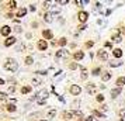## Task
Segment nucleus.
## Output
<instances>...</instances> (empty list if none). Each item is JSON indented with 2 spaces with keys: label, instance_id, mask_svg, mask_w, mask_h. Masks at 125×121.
Listing matches in <instances>:
<instances>
[{
  "label": "nucleus",
  "instance_id": "obj_1",
  "mask_svg": "<svg viewBox=\"0 0 125 121\" xmlns=\"http://www.w3.org/2000/svg\"><path fill=\"white\" fill-rule=\"evenodd\" d=\"M4 68H6L7 70H10V72H16V70L18 69V64L14 59H9L6 62V65H4Z\"/></svg>",
  "mask_w": 125,
  "mask_h": 121
},
{
  "label": "nucleus",
  "instance_id": "obj_2",
  "mask_svg": "<svg viewBox=\"0 0 125 121\" xmlns=\"http://www.w3.org/2000/svg\"><path fill=\"white\" fill-rule=\"evenodd\" d=\"M48 97V92L46 90H42V92L38 93V103L40 104H44V100Z\"/></svg>",
  "mask_w": 125,
  "mask_h": 121
},
{
  "label": "nucleus",
  "instance_id": "obj_3",
  "mask_svg": "<svg viewBox=\"0 0 125 121\" xmlns=\"http://www.w3.org/2000/svg\"><path fill=\"white\" fill-rule=\"evenodd\" d=\"M80 92H82L80 86H77V85H72V86H70V93H72L73 96H79Z\"/></svg>",
  "mask_w": 125,
  "mask_h": 121
},
{
  "label": "nucleus",
  "instance_id": "obj_4",
  "mask_svg": "<svg viewBox=\"0 0 125 121\" xmlns=\"http://www.w3.org/2000/svg\"><path fill=\"white\" fill-rule=\"evenodd\" d=\"M97 56H98V59H101V61H107L108 59V54H107V51L100 49V51L97 52Z\"/></svg>",
  "mask_w": 125,
  "mask_h": 121
},
{
  "label": "nucleus",
  "instance_id": "obj_5",
  "mask_svg": "<svg viewBox=\"0 0 125 121\" xmlns=\"http://www.w3.org/2000/svg\"><path fill=\"white\" fill-rule=\"evenodd\" d=\"M87 17H89V14L86 11H80L79 14H77V18H79L80 23H86V21H87Z\"/></svg>",
  "mask_w": 125,
  "mask_h": 121
},
{
  "label": "nucleus",
  "instance_id": "obj_6",
  "mask_svg": "<svg viewBox=\"0 0 125 121\" xmlns=\"http://www.w3.org/2000/svg\"><path fill=\"white\" fill-rule=\"evenodd\" d=\"M10 31H11V28H10L9 25H3V27H1V30H0L1 35H4V37H7V35L10 34Z\"/></svg>",
  "mask_w": 125,
  "mask_h": 121
},
{
  "label": "nucleus",
  "instance_id": "obj_7",
  "mask_svg": "<svg viewBox=\"0 0 125 121\" xmlns=\"http://www.w3.org/2000/svg\"><path fill=\"white\" fill-rule=\"evenodd\" d=\"M42 35H44V38L45 40H52V31L51 30H44V33H42Z\"/></svg>",
  "mask_w": 125,
  "mask_h": 121
},
{
  "label": "nucleus",
  "instance_id": "obj_8",
  "mask_svg": "<svg viewBox=\"0 0 125 121\" xmlns=\"http://www.w3.org/2000/svg\"><path fill=\"white\" fill-rule=\"evenodd\" d=\"M38 48H40L41 51H45L46 48H48V44H46L45 40H41L40 42H38Z\"/></svg>",
  "mask_w": 125,
  "mask_h": 121
},
{
  "label": "nucleus",
  "instance_id": "obj_9",
  "mask_svg": "<svg viewBox=\"0 0 125 121\" xmlns=\"http://www.w3.org/2000/svg\"><path fill=\"white\" fill-rule=\"evenodd\" d=\"M13 44H16V38H14V37H9V38L4 41V45L6 46H10V45H13Z\"/></svg>",
  "mask_w": 125,
  "mask_h": 121
},
{
  "label": "nucleus",
  "instance_id": "obj_10",
  "mask_svg": "<svg viewBox=\"0 0 125 121\" xmlns=\"http://www.w3.org/2000/svg\"><path fill=\"white\" fill-rule=\"evenodd\" d=\"M86 89H87V92H89V93L93 94V93L96 92V85H94V83H89V85L86 86Z\"/></svg>",
  "mask_w": 125,
  "mask_h": 121
},
{
  "label": "nucleus",
  "instance_id": "obj_11",
  "mask_svg": "<svg viewBox=\"0 0 125 121\" xmlns=\"http://www.w3.org/2000/svg\"><path fill=\"white\" fill-rule=\"evenodd\" d=\"M44 20H45L46 23H52V20H53L52 18V13H46L45 16H44Z\"/></svg>",
  "mask_w": 125,
  "mask_h": 121
},
{
  "label": "nucleus",
  "instance_id": "obj_12",
  "mask_svg": "<svg viewBox=\"0 0 125 121\" xmlns=\"http://www.w3.org/2000/svg\"><path fill=\"white\" fill-rule=\"evenodd\" d=\"M114 56L115 58H121L122 56V51H121V49H119V48H117V49H114Z\"/></svg>",
  "mask_w": 125,
  "mask_h": 121
},
{
  "label": "nucleus",
  "instance_id": "obj_13",
  "mask_svg": "<svg viewBox=\"0 0 125 121\" xmlns=\"http://www.w3.org/2000/svg\"><path fill=\"white\" fill-rule=\"evenodd\" d=\"M101 77H103V80H104V82H107V80H110V79H111V73H108V72H104Z\"/></svg>",
  "mask_w": 125,
  "mask_h": 121
},
{
  "label": "nucleus",
  "instance_id": "obj_14",
  "mask_svg": "<svg viewBox=\"0 0 125 121\" xmlns=\"http://www.w3.org/2000/svg\"><path fill=\"white\" fill-rule=\"evenodd\" d=\"M117 85H118V87H121V86H124V85H125V77H124V76H122V77H118Z\"/></svg>",
  "mask_w": 125,
  "mask_h": 121
},
{
  "label": "nucleus",
  "instance_id": "obj_15",
  "mask_svg": "<svg viewBox=\"0 0 125 121\" xmlns=\"http://www.w3.org/2000/svg\"><path fill=\"white\" fill-rule=\"evenodd\" d=\"M119 93H121V89H119V87H118V89H114L113 92H111V96L115 99V97H117V96L119 94Z\"/></svg>",
  "mask_w": 125,
  "mask_h": 121
},
{
  "label": "nucleus",
  "instance_id": "obj_16",
  "mask_svg": "<svg viewBox=\"0 0 125 121\" xmlns=\"http://www.w3.org/2000/svg\"><path fill=\"white\" fill-rule=\"evenodd\" d=\"M41 83H42V80H41L40 77H34V79H32V85H34V86H38Z\"/></svg>",
  "mask_w": 125,
  "mask_h": 121
},
{
  "label": "nucleus",
  "instance_id": "obj_17",
  "mask_svg": "<svg viewBox=\"0 0 125 121\" xmlns=\"http://www.w3.org/2000/svg\"><path fill=\"white\" fill-rule=\"evenodd\" d=\"M66 54H68L66 51H63V49H61V51H58V52H56V58H62V56H65Z\"/></svg>",
  "mask_w": 125,
  "mask_h": 121
},
{
  "label": "nucleus",
  "instance_id": "obj_18",
  "mask_svg": "<svg viewBox=\"0 0 125 121\" xmlns=\"http://www.w3.org/2000/svg\"><path fill=\"white\" fill-rule=\"evenodd\" d=\"M25 13H27V10H25V9H20V10H18V13H17V16H18V17H24V16H25Z\"/></svg>",
  "mask_w": 125,
  "mask_h": 121
},
{
  "label": "nucleus",
  "instance_id": "obj_19",
  "mask_svg": "<svg viewBox=\"0 0 125 121\" xmlns=\"http://www.w3.org/2000/svg\"><path fill=\"white\" fill-rule=\"evenodd\" d=\"M31 92V86H24L23 89H21V93L23 94H25V93H30Z\"/></svg>",
  "mask_w": 125,
  "mask_h": 121
},
{
  "label": "nucleus",
  "instance_id": "obj_20",
  "mask_svg": "<svg viewBox=\"0 0 125 121\" xmlns=\"http://www.w3.org/2000/svg\"><path fill=\"white\" fill-rule=\"evenodd\" d=\"M82 58H83V52L82 51H77L74 54V59H82Z\"/></svg>",
  "mask_w": 125,
  "mask_h": 121
},
{
  "label": "nucleus",
  "instance_id": "obj_21",
  "mask_svg": "<svg viewBox=\"0 0 125 121\" xmlns=\"http://www.w3.org/2000/svg\"><path fill=\"white\" fill-rule=\"evenodd\" d=\"M110 65H111L113 68H117V66H119V65H121V62H119V61H111V62H110Z\"/></svg>",
  "mask_w": 125,
  "mask_h": 121
},
{
  "label": "nucleus",
  "instance_id": "obj_22",
  "mask_svg": "<svg viewBox=\"0 0 125 121\" xmlns=\"http://www.w3.org/2000/svg\"><path fill=\"white\" fill-rule=\"evenodd\" d=\"M7 111H16V106H14V104H9V106H7Z\"/></svg>",
  "mask_w": 125,
  "mask_h": 121
},
{
  "label": "nucleus",
  "instance_id": "obj_23",
  "mask_svg": "<svg viewBox=\"0 0 125 121\" xmlns=\"http://www.w3.org/2000/svg\"><path fill=\"white\" fill-rule=\"evenodd\" d=\"M70 117H74L73 111L72 113H63V118H70Z\"/></svg>",
  "mask_w": 125,
  "mask_h": 121
},
{
  "label": "nucleus",
  "instance_id": "obj_24",
  "mask_svg": "<svg viewBox=\"0 0 125 121\" xmlns=\"http://www.w3.org/2000/svg\"><path fill=\"white\" fill-rule=\"evenodd\" d=\"M55 114H56V111H55V110H49V111H48V118H52Z\"/></svg>",
  "mask_w": 125,
  "mask_h": 121
},
{
  "label": "nucleus",
  "instance_id": "obj_25",
  "mask_svg": "<svg viewBox=\"0 0 125 121\" xmlns=\"http://www.w3.org/2000/svg\"><path fill=\"white\" fill-rule=\"evenodd\" d=\"M113 41H114V42H121V37H119V35H117V34H115V35H114V37H113Z\"/></svg>",
  "mask_w": 125,
  "mask_h": 121
},
{
  "label": "nucleus",
  "instance_id": "obj_26",
  "mask_svg": "<svg viewBox=\"0 0 125 121\" xmlns=\"http://www.w3.org/2000/svg\"><path fill=\"white\" fill-rule=\"evenodd\" d=\"M58 44H59V45H66V38H61V40L58 41Z\"/></svg>",
  "mask_w": 125,
  "mask_h": 121
},
{
  "label": "nucleus",
  "instance_id": "obj_27",
  "mask_svg": "<svg viewBox=\"0 0 125 121\" xmlns=\"http://www.w3.org/2000/svg\"><path fill=\"white\" fill-rule=\"evenodd\" d=\"M32 62H34V61H32V58H31V56H27V58H25V64H27V65H31Z\"/></svg>",
  "mask_w": 125,
  "mask_h": 121
},
{
  "label": "nucleus",
  "instance_id": "obj_28",
  "mask_svg": "<svg viewBox=\"0 0 125 121\" xmlns=\"http://www.w3.org/2000/svg\"><path fill=\"white\" fill-rule=\"evenodd\" d=\"M9 7H10V9H14V7H16V1H14V0L9 1Z\"/></svg>",
  "mask_w": 125,
  "mask_h": 121
},
{
  "label": "nucleus",
  "instance_id": "obj_29",
  "mask_svg": "<svg viewBox=\"0 0 125 121\" xmlns=\"http://www.w3.org/2000/svg\"><path fill=\"white\" fill-rule=\"evenodd\" d=\"M6 99H7L6 93H1V92H0V100H6Z\"/></svg>",
  "mask_w": 125,
  "mask_h": 121
},
{
  "label": "nucleus",
  "instance_id": "obj_30",
  "mask_svg": "<svg viewBox=\"0 0 125 121\" xmlns=\"http://www.w3.org/2000/svg\"><path fill=\"white\" fill-rule=\"evenodd\" d=\"M100 68H96V69H93V75H98V73H100Z\"/></svg>",
  "mask_w": 125,
  "mask_h": 121
},
{
  "label": "nucleus",
  "instance_id": "obj_31",
  "mask_svg": "<svg viewBox=\"0 0 125 121\" xmlns=\"http://www.w3.org/2000/svg\"><path fill=\"white\" fill-rule=\"evenodd\" d=\"M119 115H121V117H125V109L119 110Z\"/></svg>",
  "mask_w": 125,
  "mask_h": 121
},
{
  "label": "nucleus",
  "instance_id": "obj_32",
  "mask_svg": "<svg viewBox=\"0 0 125 121\" xmlns=\"http://www.w3.org/2000/svg\"><path fill=\"white\" fill-rule=\"evenodd\" d=\"M94 114H96L97 117H101V118H103V117H104V114H103V113H100V111H96Z\"/></svg>",
  "mask_w": 125,
  "mask_h": 121
},
{
  "label": "nucleus",
  "instance_id": "obj_33",
  "mask_svg": "<svg viewBox=\"0 0 125 121\" xmlns=\"http://www.w3.org/2000/svg\"><path fill=\"white\" fill-rule=\"evenodd\" d=\"M103 100H104V97H103L101 94H100V96H97V101H103Z\"/></svg>",
  "mask_w": 125,
  "mask_h": 121
},
{
  "label": "nucleus",
  "instance_id": "obj_34",
  "mask_svg": "<svg viewBox=\"0 0 125 121\" xmlns=\"http://www.w3.org/2000/svg\"><path fill=\"white\" fill-rule=\"evenodd\" d=\"M77 68V65L76 64H70V69H76Z\"/></svg>",
  "mask_w": 125,
  "mask_h": 121
},
{
  "label": "nucleus",
  "instance_id": "obj_35",
  "mask_svg": "<svg viewBox=\"0 0 125 121\" xmlns=\"http://www.w3.org/2000/svg\"><path fill=\"white\" fill-rule=\"evenodd\" d=\"M86 46H87V48H90V46H93V42H91V41H90V42H87V44H86Z\"/></svg>",
  "mask_w": 125,
  "mask_h": 121
},
{
  "label": "nucleus",
  "instance_id": "obj_36",
  "mask_svg": "<svg viewBox=\"0 0 125 121\" xmlns=\"http://www.w3.org/2000/svg\"><path fill=\"white\" fill-rule=\"evenodd\" d=\"M59 3H61V4H68V0H61Z\"/></svg>",
  "mask_w": 125,
  "mask_h": 121
},
{
  "label": "nucleus",
  "instance_id": "obj_37",
  "mask_svg": "<svg viewBox=\"0 0 125 121\" xmlns=\"http://www.w3.org/2000/svg\"><path fill=\"white\" fill-rule=\"evenodd\" d=\"M14 31H17V33H20V31H21V28H20V27H14Z\"/></svg>",
  "mask_w": 125,
  "mask_h": 121
},
{
  "label": "nucleus",
  "instance_id": "obj_38",
  "mask_svg": "<svg viewBox=\"0 0 125 121\" xmlns=\"http://www.w3.org/2000/svg\"><path fill=\"white\" fill-rule=\"evenodd\" d=\"M48 6H49V3H48V1H45V3H44V9H46Z\"/></svg>",
  "mask_w": 125,
  "mask_h": 121
},
{
  "label": "nucleus",
  "instance_id": "obj_39",
  "mask_svg": "<svg viewBox=\"0 0 125 121\" xmlns=\"http://www.w3.org/2000/svg\"><path fill=\"white\" fill-rule=\"evenodd\" d=\"M84 28H86V25H84V24H82V25L79 27V30H84Z\"/></svg>",
  "mask_w": 125,
  "mask_h": 121
},
{
  "label": "nucleus",
  "instance_id": "obj_40",
  "mask_svg": "<svg viewBox=\"0 0 125 121\" xmlns=\"http://www.w3.org/2000/svg\"><path fill=\"white\" fill-rule=\"evenodd\" d=\"M3 83H4V80H3V79H0V85H3Z\"/></svg>",
  "mask_w": 125,
  "mask_h": 121
},
{
  "label": "nucleus",
  "instance_id": "obj_41",
  "mask_svg": "<svg viewBox=\"0 0 125 121\" xmlns=\"http://www.w3.org/2000/svg\"><path fill=\"white\" fill-rule=\"evenodd\" d=\"M119 121H125V117H121V120Z\"/></svg>",
  "mask_w": 125,
  "mask_h": 121
}]
</instances>
